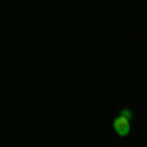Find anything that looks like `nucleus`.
<instances>
[{"label":"nucleus","mask_w":147,"mask_h":147,"mask_svg":"<svg viewBox=\"0 0 147 147\" xmlns=\"http://www.w3.org/2000/svg\"><path fill=\"white\" fill-rule=\"evenodd\" d=\"M114 131H116L120 137H125L127 134H129V120L118 116V118L114 120Z\"/></svg>","instance_id":"f257e3e1"},{"label":"nucleus","mask_w":147,"mask_h":147,"mask_svg":"<svg viewBox=\"0 0 147 147\" xmlns=\"http://www.w3.org/2000/svg\"><path fill=\"white\" fill-rule=\"evenodd\" d=\"M120 116H122V118H125V120H131V116H134V114H131V110H127V108H125V110H122V112H120Z\"/></svg>","instance_id":"f03ea898"}]
</instances>
